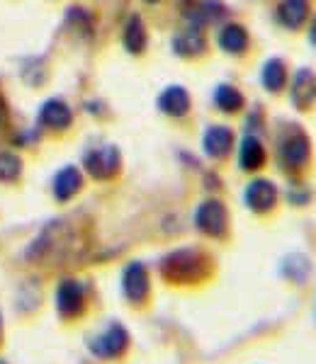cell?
I'll return each mask as SVG.
<instances>
[{"instance_id": "obj_6", "label": "cell", "mask_w": 316, "mask_h": 364, "mask_svg": "<svg viewBox=\"0 0 316 364\" xmlns=\"http://www.w3.org/2000/svg\"><path fill=\"white\" fill-rule=\"evenodd\" d=\"M54 306L58 318L63 323H75L88 316L90 309V294H88V284L78 277H61L54 291Z\"/></svg>"}, {"instance_id": "obj_25", "label": "cell", "mask_w": 316, "mask_h": 364, "mask_svg": "<svg viewBox=\"0 0 316 364\" xmlns=\"http://www.w3.org/2000/svg\"><path fill=\"white\" fill-rule=\"evenodd\" d=\"M22 175V161L20 156L10 151H0V182H17Z\"/></svg>"}, {"instance_id": "obj_33", "label": "cell", "mask_w": 316, "mask_h": 364, "mask_svg": "<svg viewBox=\"0 0 316 364\" xmlns=\"http://www.w3.org/2000/svg\"><path fill=\"white\" fill-rule=\"evenodd\" d=\"M146 3H158V0H146Z\"/></svg>"}, {"instance_id": "obj_18", "label": "cell", "mask_w": 316, "mask_h": 364, "mask_svg": "<svg viewBox=\"0 0 316 364\" xmlns=\"http://www.w3.org/2000/svg\"><path fill=\"white\" fill-rule=\"evenodd\" d=\"M216 42H219L221 51L226 54H233V56H241L246 49H248V32H246L243 25H236V22H229L219 29L216 34Z\"/></svg>"}, {"instance_id": "obj_26", "label": "cell", "mask_w": 316, "mask_h": 364, "mask_svg": "<svg viewBox=\"0 0 316 364\" xmlns=\"http://www.w3.org/2000/svg\"><path fill=\"white\" fill-rule=\"evenodd\" d=\"M66 22L75 29H80V32H93V15L83 10L80 5H73V8H68L66 13Z\"/></svg>"}, {"instance_id": "obj_16", "label": "cell", "mask_w": 316, "mask_h": 364, "mask_svg": "<svg viewBox=\"0 0 316 364\" xmlns=\"http://www.w3.org/2000/svg\"><path fill=\"white\" fill-rule=\"evenodd\" d=\"M204 49H207V37H204V29L200 27L187 25L173 37V51L178 56L195 58V56H200Z\"/></svg>"}, {"instance_id": "obj_4", "label": "cell", "mask_w": 316, "mask_h": 364, "mask_svg": "<svg viewBox=\"0 0 316 364\" xmlns=\"http://www.w3.org/2000/svg\"><path fill=\"white\" fill-rule=\"evenodd\" d=\"M132 333L122 321H110L105 323L98 333H93L85 340V350L90 352L93 360L105 362V364H120L130 357L132 352Z\"/></svg>"}, {"instance_id": "obj_21", "label": "cell", "mask_w": 316, "mask_h": 364, "mask_svg": "<svg viewBox=\"0 0 316 364\" xmlns=\"http://www.w3.org/2000/svg\"><path fill=\"white\" fill-rule=\"evenodd\" d=\"M280 272L283 277L292 282V284H304L309 277H312V260L307 255H300V252H292L283 260L280 265Z\"/></svg>"}, {"instance_id": "obj_24", "label": "cell", "mask_w": 316, "mask_h": 364, "mask_svg": "<svg viewBox=\"0 0 316 364\" xmlns=\"http://www.w3.org/2000/svg\"><path fill=\"white\" fill-rule=\"evenodd\" d=\"M285 199H288L292 207H297V209L309 207V204L314 202V190L302 178H290V185H288V192H285Z\"/></svg>"}, {"instance_id": "obj_19", "label": "cell", "mask_w": 316, "mask_h": 364, "mask_svg": "<svg viewBox=\"0 0 316 364\" xmlns=\"http://www.w3.org/2000/svg\"><path fill=\"white\" fill-rule=\"evenodd\" d=\"M158 109L168 117H185L190 109V95H187L185 87L171 85L158 95Z\"/></svg>"}, {"instance_id": "obj_30", "label": "cell", "mask_w": 316, "mask_h": 364, "mask_svg": "<svg viewBox=\"0 0 316 364\" xmlns=\"http://www.w3.org/2000/svg\"><path fill=\"white\" fill-rule=\"evenodd\" d=\"M307 37H309V42H312L316 46V15L309 20V32H307Z\"/></svg>"}, {"instance_id": "obj_2", "label": "cell", "mask_w": 316, "mask_h": 364, "mask_svg": "<svg viewBox=\"0 0 316 364\" xmlns=\"http://www.w3.org/2000/svg\"><path fill=\"white\" fill-rule=\"evenodd\" d=\"M83 245L75 228L66 219H56L42 228L32 245L27 248V260L32 262H66L68 257H75Z\"/></svg>"}, {"instance_id": "obj_23", "label": "cell", "mask_w": 316, "mask_h": 364, "mask_svg": "<svg viewBox=\"0 0 316 364\" xmlns=\"http://www.w3.org/2000/svg\"><path fill=\"white\" fill-rule=\"evenodd\" d=\"M214 105L221 109V112L236 114V112H241V109H243L246 100H243L238 87H233L229 83H221V85H216V90H214Z\"/></svg>"}, {"instance_id": "obj_8", "label": "cell", "mask_w": 316, "mask_h": 364, "mask_svg": "<svg viewBox=\"0 0 316 364\" xmlns=\"http://www.w3.org/2000/svg\"><path fill=\"white\" fill-rule=\"evenodd\" d=\"M83 168L93 180L107 182L115 180L122 170V154L112 144L90 146L83 154Z\"/></svg>"}, {"instance_id": "obj_27", "label": "cell", "mask_w": 316, "mask_h": 364, "mask_svg": "<svg viewBox=\"0 0 316 364\" xmlns=\"http://www.w3.org/2000/svg\"><path fill=\"white\" fill-rule=\"evenodd\" d=\"M246 122H248V134H256V129L263 127V112H260V109H253Z\"/></svg>"}, {"instance_id": "obj_13", "label": "cell", "mask_w": 316, "mask_h": 364, "mask_svg": "<svg viewBox=\"0 0 316 364\" xmlns=\"http://www.w3.org/2000/svg\"><path fill=\"white\" fill-rule=\"evenodd\" d=\"M202 149L212 161H224V158H229L233 149V132L224 124L207 127V132L202 136Z\"/></svg>"}, {"instance_id": "obj_9", "label": "cell", "mask_w": 316, "mask_h": 364, "mask_svg": "<svg viewBox=\"0 0 316 364\" xmlns=\"http://www.w3.org/2000/svg\"><path fill=\"white\" fill-rule=\"evenodd\" d=\"M280 187L270 178H253L243 187V204L251 214L256 216H270L280 207Z\"/></svg>"}, {"instance_id": "obj_3", "label": "cell", "mask_w": 316, "mask_h": 364, "mask_svg": "<svg viewBox=\"0 0 316 364\" xmlns=\"http://www.w3.org/2000/svg\"><path fill=\"white\" fill-rule=\"evenodd\" d=\"M275 158L278 168L288 178H302L307 168L312 166V139L300 124L290 122L278 132L275 141Z\"/></svg>"}, {"instance_id": "obj_17", "label": "cell", "mask_w": 316, "mask_h": 364, "mask_svg": "<svg viewBox=\"0 0 316 364\" xmlns=\"http://www.w3.org/2000/svg\"><path fill=\"white\" fill-rule=\"evenodd\" d=\"M73 122V112L71 107H68L63 100H46L42 105V109H39V124H44L46 129H54V132H63V129H68Z\"/></svg>"}, {"instance_id": "obj_34", "label": "cell", "mask_w": 316, "mask_h": 364, "mask_svg": "<svg viewBox=\"0 0 316 364\" xmlns=\"http://www.w3.org/2000/svg\"><path fill=\"white\" fill-rule=\"evenodd\" d=\"M0 364H8V362H5V360H0Z\"/></svg>"}, {"instance_id": "obj_14", "label": "cell", "mask_w": 316, "mask_h": 364, "mask_svg": "<svg viewBox=\"0 0 316 364\" xmlns=\"http://www.w3.org/2000/svg\"><path fill=\"white\" fill-rule=\"evenodd\" d=\"M83 173L75 166H63L51 180V195L56 202H71V199L83 190Z\"/></svg>"}, {"instance_id": "obj_29", "label": "cell", "mask_w": 316, "mask_h": 364, "mask_svg": "<svg viewBox=\"0 0 316 364\" xmlns=\"http://www.w3.org/2000/svg\"><path fill=\"white\" fill-rule=\"evenodd\" d=\"M8 117H10V112H8V105H5V100L0 97V127L8 124Z\"/></svg>"}, {"instance_id": "obj_22", "label": "cell", "mask_w": 316, "mask_h": 364, "mask_svg": "<svg viewBox=\"0 0 316 364\" xmlns=\"http://www.w3.org/2000/svg\"><path fill=\"white\" fill-rule=\"evenodd\" d=\"M122 44L130 54H142L146 49V27L139 15H130L125 22V32H122Z\"/></svg>"}, {"instance_id": "obj_15", "label": "cell", "mask_w": 316, "mask_h": 364, "mask_svg": "<svg viewBox=\"0 0 316 364\" xmlns=\"http://www.w3.org/2000/svg\"><path fill=\"white\" fill-rule=\"evenodd\" d=\"M278 22L285 29H302L312 15V0H280L278 3Z\"/></svg>"}, {"instance_id": "obj_12", "label": "cell", "mask_w": 316, "mask_h": 364, "mask_svg": "<svg viewBox=\"0 0 316 364\" xmlns=\"http://www.w3.org/2000/svg\"><path fill=\"white\" fill-rule=\"evenodd\" d=\"M268 163V151L258 139V134H246L238 144V168L243 173H258Z\"/></svg>"}, {"instance_id": "obj_1", "label": "cell", "mask_w": 316, "mask_h": 364, "mask_svg": "<svg viewBox=\"0 0 316 364\" xmlns=\"http://www.w3.org/2000/svg\"><path fill=\"white\" fill-rule=\"evenodd\" d=\"M214 257L200 245H180L158 260V277L175 289H192L214 274Z\"/></svg>"}, {"instance_id": "obj_5", "label": "cell", "mask_w": 316, "mask_h": 364, "mask_svg": "<svg viewBox=\"0 0 316 364\" xmlns=\"http://www.w3.org/2000/svg\"><path fill=\"white\" fill-rule=\"evenodd\" d=\"M192 226L204 238L226 240L231 231V214L229 207L219 197H207L192 211Z\"/></svg>"}, {"instance_id": "obj_10", "label": "cell", "mask_w": 316, "mask_h": 364, "mask_svg": "<svg viewBox=\"0 0 316 364\" xmlns=\"http://www.w3.org/2000/svg\"><path fill=\"white\" fill-rule=\"evenodd\" d=\"M290 100L295 109L309 112L316 105V73L312 68H300L290 83Z\"/></svg>"}, {"instance_id": "obj_28", "label": "cell", "mask_w": 316, "mask_h": 364, "mask_svg": "<svg viewBox=\"0 0 316 364\" xmlns=\"http://www.w3.org/2000/svg\"><path fill=\"white\" fill-rule=\"evenodd\" d=\"M204 180H207V182H204V187H207V190L209 192H216V190H219V178H216V175L214 173H207V175H204Z\"/></svg>"}, {"instance_id": "obj_31", "label": "cell", "mask_w": 316, "mask_h": 364, "mask_svg": "<svg viewBox=\"0 0 316 364\" xmlns=\"http://www.w3.org/2000/svg\"><path fill=\"white\" fill-rule=\"evenodd\" d=\"M0 343H3V314H0Z\"/></svg>"}, {"instance_id": "obj_7", "label": "cell", "mask_w": 316, "mask_h": 364, "mask_svg": "<svg viewBox=\"0 0 316 364\" xmlns=\"http://www.w3.org/2000/svg\"><path fill=\"white\" fill-rule=\"evenodd\" d=\"M120 291L122 299L130 304L134 311L149 309L151 296H154V284H151V272L142 260H130L120 272Z\"/></svg>"}, {"instance_id": "obj_11", "label": "cell", "mask_w": 316, "mask_h": 364, "mask_svg": "<svg viewBox=\"0 0 316 364\" xmlns=\"http://www.w3.org/2000/svg\"><path fill=\"white\" fill-rule=\"evenodd\" d=\"M224 15H226V5L219 3V0H195L192 5H187L185 13H183L187 25L200 27V29L221 22Z\"/></svg>"}, {"instance_id": "obj_20", "label": "cell", "mask_w": 316, "mask_h": 364, "mask_svg": "<svg viewBox=\"0 0 316 364\" xmlns=\"http://www.w3.org/2000/svg\"><path fill=\"white\" fill-rule=\"evenodd\" d=\"M290 80L288 66L283 58H268L260 68V83L268 92H283Z\"/></svg>"}, {"instance_id": "obj_32", "label": "cell", "mask_w": 316, "mask_h": 364, "mask_svg": "<svg viewBox=\"0 0 316 364\" xmlns=\"http://www.w3.org/2000/svg\"><path fill=\"white\" fill-rule=\"evenodd\" d=\"M312 318H314V326H316V301H314V311H312Z\"/></svg>"}]
</instances>
